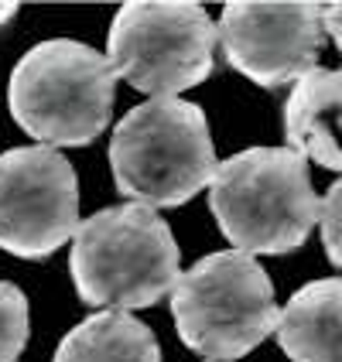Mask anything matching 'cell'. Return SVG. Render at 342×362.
Instances as JSON below:
<instances>
[{"label":"cell","mask_w":342,"mask_h":362,"mask_svg":"<svg viewBox=\"0 0 342 362\" xmlns=\"http://www.w3.org/2000/svg\"><path fill=\"white\" fill-rule=\"evenodd\" d=\"M216 41V21L199 4H123L110 24L106 62L137 93L178 100L209 79Z\"/></svg>","instance_id":"cell-6"},{"label":"cell","mask_w":342,"mask_h":362,"mask_svg":"<svg viewBox=\"0 0 342 362\" xmlns=\"http://www.w3.org/2000/svg\"><path fill=\"white\" fill-rule=\"evenodd\" d=\"M181 253L168 222L144 205H113L76 226L69 274L76 294L93 308L134 311L175 291Z\"/></svg>","instance_id":"cell-1"},{"label":"cell","mask_w":342,"mask_h":362,"mask_svg":"<svg viewBox=\"0 0 342 362\" xmlns=\"http://www.w3.org/2000/svg\"><path fill=\"white\" fill-rule=\"evenodd\" d=\"M178 339L209 362H233L253 352L278 328L274 284L261 263L236 250L202 257L171 291Z\"/></svg>","instance_id":"cell-5"},{"label":"cell","mask_w":342,"mask_h":362,"mask_svg":"<svg viewBox=\"0 0 342 362\" xmlns=\"http://www.w3.org/2000/svg\"><path fill=\"white\" fill-rule=\"evenodd\" d=\"M31 332V315H28V298L18 284L0 281V362H14L28 345Z\"/></svg>","instance_id":"cell-12"},{"label":"cell","mask_w":342,"mask_h":362,"mask_svg":"<svg viewBox=\"0 0 342 362\" xmlns=\"http://www.w3.org/2000/svg\"><path fill=\"white\" fill-rule=\"evenodd\" d=\"M284 137L295 154L342 171V69H312L284 103Z\"/></svg>","instance_id":"cell-9"},{"label":"cell","mask_w":342,"mask_h":362,"mask_svg":"<svg viewBox=\"0 0 342 362\" xmlns=\"http://www.w3.org/2000/svg\"><path fill=\"white\" fill-rule=\"evenodd\" d=\"M308 161L291 147H250L222 161L209 185V209L236 253H291L319 222Z\"/></svg>","instance_id":"cell-2"},{"label":"cell","mask_w":342,"mask_h":362,"mask_svg":"<svg viewBox=\"0 0 342 362\" xmlns=\"http://www.w3.org/2000/svg\"><path fill=\"white\" fill-rule=\"evenodd\" d=\"M79 226V181L52 147H14L0 154V250L45 260Z\"/></svg>","instance_id":"cell-7"},{"label":"cell","mask_w":342,"mask_h":362,"mask_svg":"<svg viewBox=\"0 0 342 362\" xmlns=\"http://www.w3.org/2000/svg\"><path fill=\"white\" fill-rule=\"evenodd\" d=\"M322 28H325V35H332L336 48L342 52V4H329V7H322Z\"/></svg>","instance_id":"cell-14"},{"label":"cell","mask_w":342,"mask_h":362,"mask_svg":"<svg viewBox=\"0 0 342 362\" xmlns=\"http://www.w3.org/2000/svg\"><path fill=\"white\" fill-rule=\"evenodd\" d=\"M52 362H161V349L130 311H100L62 339Z\"/></svg>","instance_id":"cell-11"},{"label":"cell","mask_w":342,"mask_h":362,"mask_svg":"<svg viewBox=\"0 0 342 362\" xmlns=\"http://www.w3.org/2000/svg\"><path fill=\"white\" fill-rule=\"evenodd\" d=\"M14 14H18V4H0V28L14 18Z\"/></svg>","instance_id":"cell-15"},{"label":"cell","mask_w":342,"mask_h":362,"mask_svg":"<svg viewBox=\"0 0 342 362\" xmlns=\"http://www.w3.org/2000/svg\"><path fill=\"white\" fill-rule=\"evenodd\" d=\"M274 335L291 362H342V277L295 291L278 315Z\"/></svg>","instance_id":"cell-10"},{"label":"cell","mask_w":342,"mask_h":362,"mask_svg":"<svg viewBox=\"0 0 342 362\" xmlns=\"http://www.w3.org/2000/svg\"><path fill=\"white\" fill-rule=\"evenodd\" d=\"M319 226H322V243L329 260L342 270V178L319 202Z\"/></svg>","instance_id":"cell-13"},{"label":"cell","mask_w":342,"mask_h":362,"mask_svg":"<svg viewBox=\"0 0 342 362\" xmlns=\"http://www.w3.org/2000/svg\"><path fill=\"white\" fill-rule=\"evenodd\" d=\"M11 113L41 147H82L106 130L117 76L106 55L72 38L35 45L11 72Z\"/></svg>","instance_id":"cell-4"},{"label":"cell","mask_w":342,"mask_h":362,"mask_svg":"<svg viewBox=\"0 0 342 362\" xmlns=\"http://www.w3.org/2000/svg\"><path fill=\"white\" fill-rule=\"evenodd\" d=\"M117 192L144 209H175L195 199L216 175V147L195 103L147 100L134 106L110 141Z\"/></svg>","instance_id":"cell-3"},{"label":"cell","mask_w":342,"mask_h":362,"mask_svg":"<svg viewBox=\"0 0 342 362\" xmlns=\"http://www.w3.org/2000/svg\"><path fill=\"white\" fill-rule=\"evenodd\" d=\"M226 62L263 89L298 82L322 55V4H226L216 24Z\"/></svg>","instance_id":"cell-8"}]
</instances>
